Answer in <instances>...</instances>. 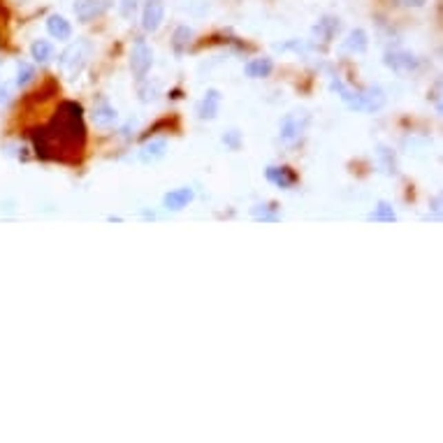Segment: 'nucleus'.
<instances>
[{"label":"nucleus","instance_id":"1","mask_svg":"<svg viewBox=\"0 0 443 443\" xmlns=\"http://www.w3.org/2000/svg\"><path fill=\"white\" fill-rule=\"evenodd\" d=\"M30 142L40 161L74 163L86 147L84 107L74 100H63L52 121L30 130Z\"/></svg>","mask_w":443,"mask_h":443},{"label":"nucleus","instance_id":"2","mask_svg":"<svg viewBox=\"0 0 443 443\" xmlns=\"http://www.w3.org/2000/svg\"><path fill=\"white\" fill-rule=\"evenodd\" d=\"M332 88L339 91L341 100L356 112H378L385 105V91L381 86H367L362 91H351L341 79H332Z\"/></svg>","mask_w":443,"mask_h":443},{"label":"nucleus","instance_id":"3","mask_svg":"<svg viewBox=\"0 0 443 443\" xmlns=\"http://www.w3.org/2000/svg\"><path fill=\"white\" fill-rule=\"evenodd\" d=\"M307 125H309V114H300V112H295V114H288V116H283L281 128H278V135H281V142H286V144H295L297 139H300L302 135H305Z\"/></svg>","mask_w":443,"mask_h":443},{"label":"nucleus","instance_id":"4","mask_svg":"<svg viewBox=\"0 0 443 443\" xmlns=\"http://www.w3.org/2000/svg\"><path fill=\"white\" fill-rule=\"evenodd\" d=\"M151 63H154L151 49L144 44V40H137L135 47H132V54H130V70H132V74H135V79H139V81L147 79Z\"/></svg>","mask_w":443,"mask_h":443},{"label":"nucleus","instance_id":"5","mask_svg":"<svg viewBox=\"0 0 443 443\" xmlns=\"http://www.w3.org/2000/svg\"><path fill=\"white\" fill-rule=\"evenodd\" d=\"M163 19H165V5H163V0H147V5H144L142 10V28L147 30V33H156V30L161 28Z\"/></svg>","mask_w":443,"mask_h":443},{"label":"nucleus","instance_id":"6","mask_svg":"<svg viewBox=\"0 0 443 443\" xmlns=\"http://www.w3.org/2000/svg\"><path fill=\"white\" fill-rule=\"evenodd\" d=\"M265 176H267V181H271L274 186L278 188H293L297 181H300V176L293 167H286V165H269L265 169Z\"/></svg>","mask_w":443,"mask_h":443},{"label":"nucleus","instance_id":"7","mask_svg":"<svg viewBox=\"0 0 443 443\" xmlns=\"http://www.w3.org/2000/svg\"><path fill=\"white\" fill-rule=\"evenodd\" d=\"M195 200V191L191 186H181V188H174L169 191L165 198H163V207L167 212H181L183 207H188L191 202Z\"/></svg>","mask_w":443,"mask_h":443},{"label":"nucleus","instance_id":"8","mask_svg":"<svg viewBox=\"0 0 443 443\" xmlns=\"http://www.w3.org/2000/svg\"><path fill=\"white\" fill-rule=\"evenodd\" d=\"M218 110H220V91L209 88L198 105V116L202 121H214V119L218 116Z\"/></svg>","mask_w":443,"mask_h":443},{"label":"nucleus","instance_id":"9","mask_svg":"<svg viewBox=\"0 0 443 443\" xmlns=\"http://www.w3.org/2000/svg\"><path fill=\"white\" fill-rule=\"evenodd\" d=\"M383 61H385V65L390 70H395V72H409V70H413L418 65L415 56L409 52H388Z\"/></svg>","mask_w":443,"mask_h":443},{"label":"nucleus","instance_id":"10","mask_svg":"<svg viewBox=\"0 0 443 443\" xmlns=\"http://www.w3.org/2000/svg\"><path fill=\"white\" fill-rule=\"evenodd\" d=\"M47 30L54 40H61V42H65L72 37V26H70L68 19L61 17V14H52L47 19Z\"/></svg>","mask_w":443,"mask_h":443},{"label":"nucleus","instance_id":"11","mask_svg":"<svg viewBox=\"0 0 443 443\" xmlns=\"http://www.w3.org/2000/svg\"><path fill=\"white\" fill-rule=\"evenodd\" d=\"M165 154H167V142H165V139H154V142H147L142 147V151H139V161L149 165V163L161 161Z\"/></svg>","mask_w":443,"mask_h":443},{"label":"nucleus","instance_id":"12","mask_svg":"<svg viewBox=\"0 0 443 443\" xmlns=\"http://www.w3.org/2000/svg\"><path fill=\"white\" fill-rule=\"evenodd\" d=\"M271 70H274V63H271L269 59H253V61H249L244 65L246 77H251V79H265V77H269Z\"/></svg>","mask_w":443,"mask_h":443},{"label":"nucleus","instance_id":"13","mask_svg":"<svg viewBox=\"0 0 443 443\" xmlns=\"http://www.w3.org/2000/svg\"><path fill=\"white\" fill-rule=\"evenodd\" d=\"M116 119H119L116 110H114L112 105H107V103L93 107V112H91V121L96 125H100V128H107V125L116 123Z\"/></svg>","mask_w":443,"mask_h":443},{"label":"nucleus","instance_id":"14","mask_svg":"<svg viewBox=\"0 0 443 443\" xmlns=\"http://www.w3.org/2000/svg\"><path fill=\"white\" fill-rule=\"evenodd\" d=\"M100 12H103V5H100L98 0H77V3H74V14L84 23L96 19Z\"/></svg>","mask_w":443,"mask_h":443},{"label":"nucleus","instance_id":"15","mask_svg":"<svg viewBox=\"0 0 443 443\" xmlns=\"http://www.w3.org/2000/svg\"><path fill=\"white\" fill-rule=\"evenodd\" d=\"M344 47L351 54H364L367 47H369V37H367V33L362 28H356V30H351V33H348Z\"/></svg>","mask_w":443,"mask_h":443},{"label":"nucleus","instance_id":"16","mask_svg":"<svg viewBox=\"0 0 443 443\" xmlns=\"http://www.w3.org/2000/svg\"><path fill=\"white\" fill-rule=\"evenodd\" d=\"M337 30H339V19H334V17H325L322 21L316 23V28H313V33L320 37L322 42H330L334 35H337Z\"/></svg>","mask_w":443,"mask_h":443},{"label":"nucleus","instance_id":"17","mask_svg":"<svg viewBox=\"0 0 443 443\" xmlns=\"http://www.w3.org/2000/svg\"><path fill=\"white\" fill-rule=\"evenodd\" d=\"M251 214H253V218L265 220V223H274V220L281 218L276 202H271V205H256V207L251 209Z\"/></svg>","mask_w":443,"mask_h":443},{"label":"nucleus","instance_id":"18","mask_svg":"<svg viewBox=\"0 0 443 443\" xmlns=\"http://www.w3.org/2000/svg\"><path fill=\"white\" fill-rule=\"evenodd\" d=\"M30 56L37 61V63H47L54 59V44L49 40H35L33 47H30Z\"/></svg>","mask_w":443,"mask_h":443},{"label":"nucleus","instance_id":"19","mask_svg":"<svg viewBox=\"0 0 443 443\" xmlns=\"http://www.w3.org/2000/svg\"><path fill=\"white\" fill-rule=\"evenodd\" d=\"M369 218L376 220V223H395L397 214H395V209H392V205H388V202H378L374 212L369 214Z\"/></svg>","mask_w":443,"mask_h":443},{"label":"nucleus","instance_id":"20","mask_svg":"<svg viewBox=\"0 0 443 443\" xmlns=\"http://www.w3.org/2000/svg\"><path fill=\"white\" fill-rule=\"evenodd\" d=\"M191 37H193V30L188 28V26H179L174 30V37H172V47H174V52L176 54H183L186 52V47H188V42H191Z\"/></svg>","mask_w":443,"mask_h":443},{"label":"nucleus","instance_id":"21","mask_svg":"<svg viewBox=\"0 0 443 443\" xmlns=\"http://www.w3.org/2000/svg\"><path fill=\"white\" fill-rule=\"evenodd\" d=\"M378 161H381V167L385 174H397V161L395 154L388 147H378Z\"/></svg>","mask_w":443,"mask_h":443},{"label":"nucleus","instance_id":"22","mask_svg":"<svg viewBox=\"0 0 443 443\" xmlns=\"http://www.w3.org/2000/svg\"><path fill=\"white\" fill-rule=\"evenodd\" d=\"M35 77V68L30 63H19V77H17V84L19 86H26L28 81H33Z\"/></svg>","mask_w":443,"mask_h":443},{"label":"nucleus","instance_id":"23","mask_svg":"<svg viewBox=\"0 0 443 443\" xmlns=\"http://www.w3.org/2000/svg\"><path fill=\"white\" fill-rule=\"evenodd\" d=\"M223 144H225V147H230L232 151H237L239 144H242V135H239L237 130L225 132V135H223Z\"/></svg>","mask_w":443,"mask_h":443},{"label":"nucleus","instance_id":"24","mask_svg":"<svg viewBox=\"0 0 443 443\" xmlns=\"http://www.w3.org/2000/svg\"><path fill=\"white\" fill-rule=\"evenodd\" d=\"M135 10H137L135 0H123V3H121V12H123V17H132V14H135Z\"/></svg>","mask_w":443,"mask_h":443},{"label":"nucleus","instance_id":"25","mask_svg":"<svg viewBox=\"0 0 443 443\" xmlns=\"http://www.w3.org/2000/svg\"><path fill=\"white\" fill-rule=\"evenodd\" d=\"M404 5H409V8H422V5L427 3V0H402Z\"/></svg>","mask_w":443,"mask_h":443},{"label":"nucleus","instance_id":"26","mask_svg":"<svg viewBox=\"0 0 443 443\" xmlns=\"http://www.w3.org/2000/svg\"><path fill=\"white\" fill-rule=\"evenodd\" d=\"M432 205H434V207H432V209H434V212H436V214H439V212H441V198H434V202H432Z\"/></svg>","mask_w":443,"mask_h":443},{"label":"nucleus","instance_id":"27","mask_svg":"<svg viewBox=\"0 0 443 443\" xmlns=\"http://www.w3.org/2000/svg\"><path fill=\"white\" fill-rule=\"evenodd\" d=\"M172 98H174V100L181 98V91H179V88H174V91H172Z\"/></svg>","mask_w":443,"mask_h":443}]
</instances>
